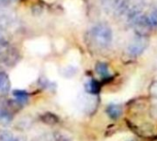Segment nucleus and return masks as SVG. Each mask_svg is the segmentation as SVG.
Listing matches in <instances>:
<instances>
[{
    "label": "nucleus",
    "instance_id": "f257e3e1",
    "mask_svg": "<svg viewBox=\"0 0 157 141\" xmlns=\"http://www.w3.org/2000/svg\"><path fill=\"white\" fill-rule=\"evenodd\" d=\"M92 41L100 48H108L112 42L113 33L111 28L106 23H98L90 30Z\"/></svg>",
    "mask_w": 157,
    "mask_h": 141
},
{
    "label": "nucleus",
    "instance_id": "f03ea898",
    "mask_svg": "<svg viewBox=\"0 0 157 141\" xmlns=\"http://www.w3.org/2000/svg\"><path fill=\"white\" fill-rule=\"evenodd\" d=\"M134 28L135 32L137 35L140 36H145L148 37L149 33L151 32L153 27L148 19V17L146 15H143L141 12L137 14L135 17H133L129 21Z\"/></svg>",
    "mask_w": 157,
    "mask_h": 141
},
{
    "label": "nucleus",
    "instance_id": "7ed1b4c3",
    "mask_svg": "<svg viewBox=\"0 0 157 141\" xmlns=\"http://www.w3.org/2000/svg\"><path fill=\"white\" fill-rule=\"evenodd\" d=\"M149 45V39L145 36L136 35L128 45V53L132 56L141 55Z\"/></svg>",
    "mask_w": 157,
    "mask_h": 141
},
{
    "label": "nucleus",
    "instance_id": "20e7f679",
    "mask_svg": "<svg viewBox=\"0 0 157 141\" xmlns=\"http://www.w3.org/2000/svg\"><path fill=\"white\" fill-rule=\"evenodd\" d=\"M100 88L101 87H100L99 82L97 81V80H95V79L89 80L86 84V86H85V89H86V92H88L91 95H97V94H98L99 91H100Z\"/></svg>",
    "mask_w": 157,
    "mask_h": 141
},
{
    "label": "nucleus",
    "instance_id": "39448f33",
    "mask_svg": "<svg viewBox=\"0 0 157 141\" xmlns=\"http://www.w3.org/2000/svg\"><path fill=\"white\" fill-rule=\"evenodd\" d=\"M107 114L110 118L118 119L122 114V108L118 104H111L107 108Z\"/></svg>",
    "mask_w": 157,
    "mask_h": 141
},
{
    "label": "nucleus",
    "instance_id": "423d86ee",
    "mask_svg": "<svg viewBox=\"0 0 157 141\" xmlns=\"http://www.w3.org/2000/svg\"><path fill=\"white\" fill-rule=\"evenodd\" d=\"M97 73L102 78V79H109L110 78V72L109 69V66L105 63H98L96 66Z\"/></svg>",
    "mask_w": 157,
    "mask_h": 141
},
{
    "label": "nucleus",
    "instance_id": "0eeeda50",
    "mask_svg": "<svg viewBox=\"0 0 157 141\" xmlns=\"http://www.w3.org/2000/svg\"><path fill=\"white\" fill-rule=\"evenodd\" d=\"M10 82L7 75L5 72H0V91L6 92L9 90Z\"/></svg>",
    "mask_w": 157,
    "mask_h": 141
},
{
    "label": "nucleus",
    "instance_id": "6e6552de",
    "mask_svg": "<svg viewBox=\"0 0 157 141\" xmlns=\"http://www.w3.org/2000/svg\"><path fill=\"white\" fill-rule=\"evenodd\" d=\"M41 120L46 124V125H55L59 122V118L52 114V113H46L41 116Z\"/></svg>",
    "mask_w": 157,
    "mask_h": 141
},
{
    "label": "nucleus",
    "instance_id": "1a4fd4ad",
    "mask_svg": "<svg viewBox=\"0 0 157 141\" xmlns=\"http://www.w3.org/2000/svg\"><path fill=\"white\" fill-rule=\"evenodd\" d=\"M13 95L16 98V100L19 103H26L29 99V95L26 91L21 90H16L13 91Z\"/></svg>",
    "mask_w": 157,
    "mask_h": 141
},
{
    "label": "nucleus",
    "instance_id": "9d476101",
    "mask_svg": "<svg viewBox=\"0 0 157 141\" xmlns=\"http://www.w3.org/2000/svg\"><path fill=\"white\" fill-rule=\"evenodd\" d=\"M147 17L153 29H157V8L154 9Z\"/></svg>",
    "mask_w": 157,
    "mask_h": 141
},
{
    "label": "nucleus",
    "instance_id": "9b49d317",
    "mask_svg": "<svg viewBox=\"0 0 157 141\" xmlns=\"http://www.w3.org/2000/svg\"><path fill=\"white\" fill-rule=\"evenodd\" d=\"M149 94L153 98H157V80H154L149 86Z\"/></svg>",
    "mask_w": 157,
    "mask_h": 141
},
{
    "label": "nucleus",
    "instance_id": "f8f14e48",
    "mask_svg": "<svg viewBox=\"0 0 157 141\" xmlns=\"http://www.w3.org/2000/svg\"><path fill=\"white\" fill-rule=\"evenodd\" d=\"M0 141H19L18 139L11 135L10 133H3L0 136Z\"/></svg>",
    "mask_w": 157,
    "mask_h": 141
},
{
    "label": "nucleus",
    "instance_id": "ddd939ff",
    "mask_svg": "<svg viewBox=\"0 0 157 141\" xmlns=\"http://www.w3.org/2000/svg\"><path fill=\"white\" fill-rule=\"evenodd\" d=\"M11 2V0H0V6H6Z\"/></svg>",
    "mask_w": 157,
    "mask_h": 141
}]
</instances>
